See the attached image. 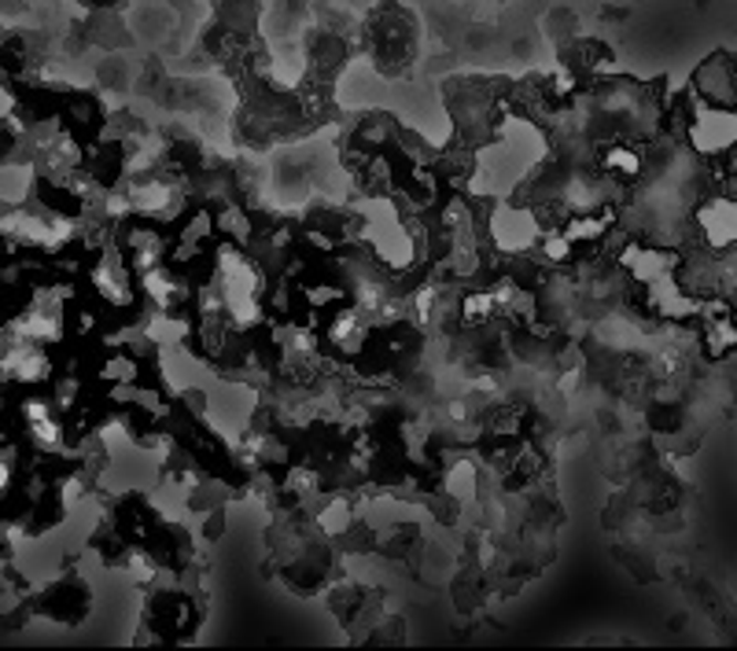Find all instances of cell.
Listing matches in <instances>:
<instances>
[{"label":"cell","instance_id":"7a4b0ae2","mask_svg":"<svg viewBox=\"0 0 737 651\" xmlns=\"http://www.w3.org/2000/svg\"><path fill=\"white\" fill-rule=\"evenodd\" d=\"M90 604H93V596H90V589H85V581L78 578V574H67L63 581L52 585L49 596H41L45 615L56 618V622H67V626H82Z\"/></svg>","mask_w":737,"mask_h":651},{"label":"cell","instance_id":"6da1fadb","mask_svg":"<svg viewBox=\"0 0 737 651\" xmlns=\"http://www.w3.org/2000/svg\"><path fill=\"white\" fill-rule=\"evenodd\" d=\"M693 93L701 104L708 107H726L734 110V60L730 52H712L708 60L697 66V74H693Z\"/></svg>","mask_w":737,"mask_h":651}]
</instances>
